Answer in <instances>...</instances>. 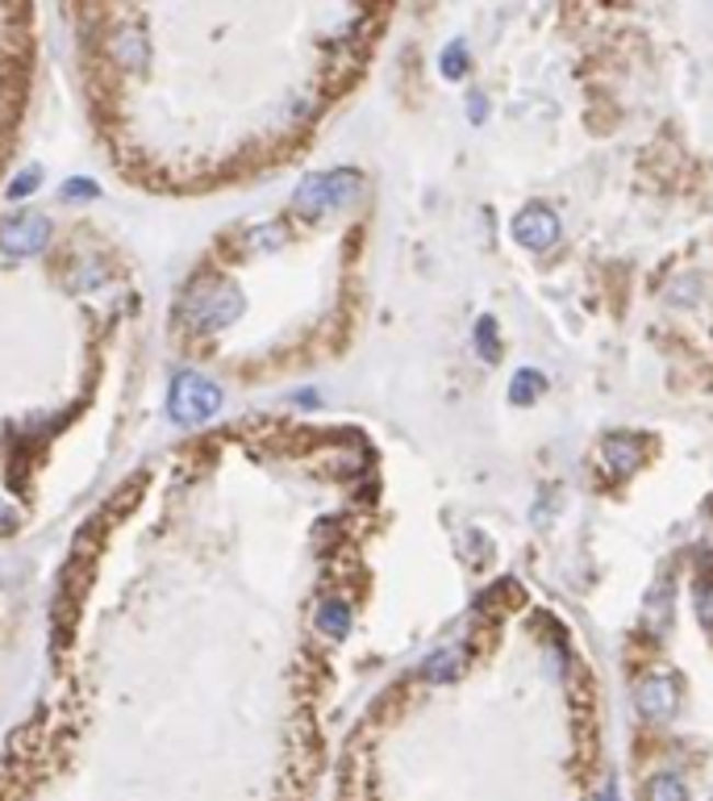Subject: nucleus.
I'll return each instance as SVG.
<instances>
[{"instance_id": "obj_7", "label": "nucleus", "mask_w": 713, "mask_h": 801, "mask_svg": "<svg viewBox=\"0 0 713 801\" xmlns=\"http://www.w3.org/2000/svg\"><path fill=\"white\" fill-rule=\"evenodd\" d=\"M109 59L129 76H143L150 67V38L138 25H117L109 34Z\"/></svg>"}, {"instance_id": "obj_3", "label": "nucleus", "mask_w": 713, "mask_h": 801, "mask_svg": "<svg viewBox=\"0 0 713 801\" xmlns=\"http://www.w3.org/2000/svg\"><path fill=\"white\" fill-rule=\"evenodd\" d=\"M222 405H226V393H222V384L205 372H192V368H180L176 376H171V388H168V418L176 426H205L213 422L217 414H222Z\"/></svg>"}, {"instance_id": "obj_19", "label": "nucleus", "mask_w": 713, "mask_h": 801, "mask_svg": "<svg viewBox=\"0 0 713 801\" xmlns=\"http://www.w3.org/2000/svg\"><path fill=\"white\" fill-rule=\"evenodd\" d=\"M484 117H488V97H484V92H472V97H467V122L480 126Z\"/></svg>"}, {"instance_id": "obj_5", "label": "nucleus", "mask_w": 713, "mask_h": 801, "mask_svg": "<svg viewBox=\"0 0 713 801\" xmlns=\"http://www.w3.org/2000/svg\"><path fill=\"white\" fill-rule=\"evenodd\" d=\"M509 230H513V238L522 242L525 251H546V247L559 242V230H564V226H559V213L551 210V205L530 201V205H522V210L513 213Z\"/></svg>"}, {"instance_id": "obj_11", "label": "nucleus", "mask_w": 713, "mask_h": 801, "mask_svg": "<svg viewBox=\"0 0 713 801\" xmlns=\"http://www.w3.org/2000/svg\"><path fill=\"white\" fill-rule=\"evenodd\" d=\"M643 798L647 801H689V785L676 777V772H655L643 785Z\"/></svg>"}, {"instance_id": "obj_1", "label": "nucleus", "mask_w": 713, "mask_h": 801, "mask_svg": "<svg viewBox=\"0 0 713 801\" xmlns=\"http://www.w3.org/2000/svg\"><path fill=\"white\" fill-rule=\"evenodd\" d=\"M242 314H247V296H242V289L234 280H222V275L196 280L189 293L180 296V305H176V321L189 335H201V338L230 330Z\"/></svg>"}, {"instance_id": "obj_9", "label": "nucleus", "mask_w": 713, "mask_h": 801, "mask_svg": "<svg viewBox=\"0 0 713 801\" xmlns=\"http://www.w3.org/2000/svg\"><path fill=\"white\" fill-rule=\"evenodd\" d=\"M643 451H647V443L638 435H609L606 439V455L609 464H613V472H634V467L643 464Z\"/></svg>"}, {"instance_id": "obj_6", "label": "nucleus", "mask_w": 713, "mask_h": 801, "mask_svg": "<svg viewBox=\"0 0 713 801\" xmlns=\"http://www.w3.org/2000/svg\"><path fill=\"white\" fill-rule=\"evenodd\" d=\"M680 706V680L668 673H655L638 685V714L647 722H668Z\"/></svg>"}, {"instance_id": "obj_15", "label": "nucleus", "mask_w": 713, "mask_h": 801, "mask_svg": "<svg viewBox=\"0 0 713 801\" xmlns=\"http://www.w3.org/2000/svg\"><path fill=\"white\" fill-rule=\"evenodd\" d=\"M284 247V226H259V230L247 234L242 251L247 255H263V251H280Z\"/></svg>"}, {"instance_id": "obj_8", "label": "nucleus", "mask_w": 713, "mask_h": 801, "mask_svg": "<svg viewBox=\"0 0 713 801\" xmlns=\"http://www.w3.org/2000/svg\"><path fill=\"white\" fill-rule=\"evenodd\" d=\"M351 622H355V613H351V601H342V597H326L314 613L317 634H326V639H347Z\"/></svg>"}, {"instance_id": "obj_10", "label": "nucleus", "mask_w": 713, "mask_h": 801, "mask_svg": "<svg viewBox=\"0 0 713 801\" xmlns=\"http://www.w3.org/2000/svg\"><path fill=\"white\" fill-rule=\"evenodd\" d=\"M463 664H467L463 647H442V652H434L426 664H421V676H426L430 685H446V680H455V676L463 673Z\"/></svg>"}, {"instance_id": "obj_17", "label": "nucleus", "mask_w": 713, "mask_h": 801, "mask_svg": "<svg viewBox=\"0 0 713 801\" xmlns=\"http://www.w3.org/2000/svg\"><path fill=\"white\" fill-rule=\"evenodd\" d=\"M38 189H43V168H25L9 180V201H25V196H34Z\"/></svg>"}, {"instance_id": "obj_12", "label": "nucleus", "mask_w": 713, "mask_h": 801, "mask_svg": "<svg viewBox=\"0 0 713 801\" xmlns=\"http://www.w3.org/2000/svg\"><path fill=\"white\" fill-rule=\"evenodd\" d=\"M546 393V376L539 368H518V376L509 384V397L518 400V405H534V400Z\"/></svg>"}, {"instance_id": "obj_13", "label": "nucleus", "mask_w": 713, "mask_h": 801, "mask_svg": "<svg viewBox=\"0 0 713 801\" xmlns=\"http://www.w3.org/2000/svg\"><path fill=\"white\" fill-rule=\"evenodd\" d=\"M439 67H442V76H446V80H463V76H467V67H472V55H467V43H463V38H455V43L442 46Z\"/></svg>"}, {"instance_id": "obj_4", "label": "nucleus", "mask_w": 713, "mask_h": 801, "mask_svg": "<svg viewBox=\"0 0 713 801\" xmlns=\"http://www.w3.org/2000/svg\"><path fill=\"white\" fill-rule=\"evenodd\" d=\"M50 222H46V213H9L4 222H0V255H9V259H34V255H43L50 247Z\"/></svg>"}, {"instance_id": "obj_16", "label": "nucleus", "mask_w": 713, "mask_h": 801, "mask_svg": "<svg viewBox=\"0 0 713 801\" xmlns=\"http://www.w3.org/2000/svg\"><path fill=\"white\" fill-rule=\"evenodd\" d=\"M105 284V268L92 259V263H80V272L76 275H67V289L71 293H88V289H101Z\"/></svg>"}, {"instance_id": "obj_2", "label": "nucleus", "mask_w": 713, "mask_h": 801, "mask_svg": "<svg viewBox=\"0 0 713 801\" xmlns=\"http://www.w3.org/2000/svg\"><path fill=\"white\" fill-rule=\"evenodd\" d=\"M363 176L355 168H330V171H314V176H305L301 184L293 189V210L301 217H330L338 210H351L359 196H363Z\"/></svg>"}, {"instance_id": "obj_21", "label": "nucleus", "mask_w": 713, "mask_h": 801, "mask_svg": "<svg viewBox=\"0 0 713 801\" xmlns=\"http://www.w3.org/2000/svg\"><path fill=\"white\" fill-rule=\"evenodd\" d=\"M597 801H622V789H618V780L609 777L606 785H601V793H597Z\"/></svg>"}, {"instance_id": "obj_14", "label": "nucleus", "mask_w": 713, "mask_h": 801, "mask_svg": "<svg viewBox=\"0 0 713 801\" xmlns=\"http://www.w3.org/2000/svg\"><path fill=\"white\" fill-rule=\"evenodd\" d=\"M476 351H480L484 363H497L501 359V335H497V317L484 314L476 321Z\"/></svg>"}, {"instance_id": "obj_20", "label": "nucleus", "mask_w": 713, "mask_h": 801, "mask_svg": "<svg viewBox=\"0 0 713 801\" xmlns=\"http://www.w3.org/2000/svg\"><path fill=\"white\" fill-rule=\"evenodd\" d=\"M18 522H22V518H18V509L9 506V501H0V534H13Z\"/></svg>"}, {"instance_id": "obj_18", "label": "nucleus", "mask_w": 713, "mask_h": 801, "mask_svg": "<svg viewBox=\"0 0 713 801\" xmlns=\"http://www.w3.org/2000/svg\"><path fill=\"white\" fill-rule=\"evenodd\" d=\"M64 201H76V205H84V201H97L101 196V184L97 180H84V176H71L64 189Z\"/></svg>"}]
</instances>
